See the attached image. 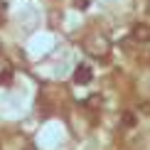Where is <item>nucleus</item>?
I'll use <instances>...</instances> for the list:
<instances>
[{
	"label": "nucleus",
	"instance_id": "obj_1",
	"mask_svg": "<svg viewBox=\"0 0 150 150\" xmlns=\"http://www.w3.org/2000/svg\"><path fill=\"white\" fill-rule=\"evenodd\" d=\"M84 49L89 54H93V57H106L108 49H111V45H108V40H106L101 32H93V35H89L84 40Z\"/></svg>",
	"mask_w": 150,
	"mask_h": 150
},
{
	"label": "nucleus",
	"instance_id": "obj_2",
	"mask_svg": "<svg viewBox=\"0 0 150 150\" xmlns=\"http://www.w3.org/2000/svg\"><path fill=\"white\" fill-rule=\"evenodd\" d=\"M130 35H133V40L140 42V45H143V42H150V25L138 22V25L133 27V32H130Z\"/></svg>",
	"mask_w": 150,
	"mask_h": 150
},
{
	"label": "nucleus",
	"instance_id": "obj_3",
	"mask_svg": "<svg viewBox=\"0 0 150 150\" xmlns=\"http://www.w3.org/2000/svg\"><path fill=\"white\" fill-rule=\"evenodd\" d=\"M91 67H86V64H79L76 69H74V81H76V84H89L91 81Z\"/></svg>",
	"mask_w": 150,
	"mask_h": 150
}]
</instances>
